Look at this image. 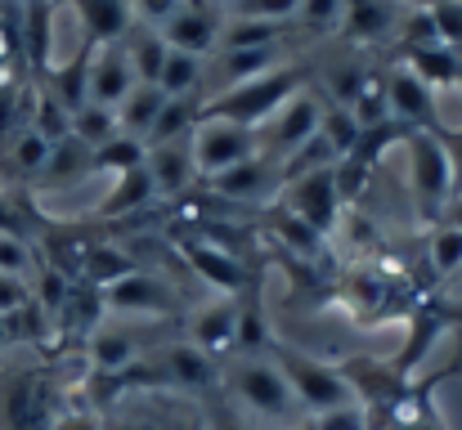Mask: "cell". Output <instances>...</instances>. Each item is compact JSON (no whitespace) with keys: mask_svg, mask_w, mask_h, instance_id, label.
Listing matches in <instances>:
<instances>
[{"mask_svg":"<svg viewBox=\"0 0 462 430\" xmlns=\"http://www.w3.org/2000/svg\"><path fill=\"white\" fill-rule=\"evenodd\" d=\"M319 117H323V99L306 86V90H297L270 122L256 126V148H261L265 157L283 161V157H292L306 140L319 135Z\"/></svg>","mask_w":462,"mask_h":430,"instance_id":"obj_4","label":"cell"},{"mask_svg":"<svg viewBox=\"0 0 462 430\" xmlns=\"http://www.w3.org/2000/svg\"><path fill=\"white\" fill-rule=\"evenodd\" d=\"M149 157V143L144 140H131V135H113L108 143H99L90 152V170H108V175H126L135 166H144Z\"/></svg>","mask_w":462,"mask_h":430,"instance_id":"obj_29","label":"cell"},{"mask_svg":"<svg viewBox=\"0 0 462 430\" xmlns=\"http://www.w3.org/2000/svg\"><path fill=\"white\" fill-rule=\"evenodd\" d=\"M297 90H306V72L283 63V68H274V72H265V77H252V81H243V86H229V90H220V95H207L198 122H234V126L256 131V126L270 122Z\"/></svg>","mask_w":462,"mask_h":430,"instance_id":"obj_1","label":"cell"},{"mask_svg":"<svg viewBox=\"0 0 462 430\" xmlns=\"http://www.w3.org/2000/svg\"><path fill=\"white\" fill-rule=\"evenodd\" d=\"M220 27H225V5L216 0H180V9L162 23V41L180 54H198L211 59L220 45Z\"/></svg>","mask_w":462,"mask_h":430,"instance_id":"obj_6","label":"cell"},{"mask_svg":"<svg viewBox=\"0 0 462 430\" xmlns=\"http://www.w3.org/2000/svg\"><path fill=\"white\" fill-rule=\"evenodd\" d=\"M180 256L189 261V270L202 283H211L216 291H225V296H243L247 291V265L234 252L216 247L211 238H180Z\"/></svg>","mask_w":462,"mask_h":430,"instance_id":"obj_11","label":"cell"},{"mask_svg":"<svg viewBox=\"0 0 462 430\" xmlns=\"http://www.w3.org/2000/svg\"><path fill=\"white\" fill-rule=\"evenodd\" d=\"M90 363L99 377H117L140 363V345L126 327H95L90 332Z\"/></svg>","mask_w":462,"mask_h":430,"instance_id":"obj_22","label":"cell"},{"mask_svg":"<svg viewBox=\"0 0 462 430\" xmlns=\"http://www.w3.org/2000/svg\"><path fill=\"white\" fill-rule=\"evenodd\" d=\"M144 170H149V179H153L157 197H180V193L198 179V166H193V148H189V140H171V143L149 148Z\"/></svg>","mask_w":462,"mask_h":430,"instance_id":"obj_17","label":"cell"},{"mask_svg":"<svg viewBox=\"0 0 462 430\" xmlns=\"http://www.w3.org/2000/svg\"><path fill=\"white\" fill-rule=\"evenodd\" d=\"M301 430H368V417L359 408H341V413H328V417H314Z\"/></svg>","mask_w":462,"mask_h":430,"instance_id":"obj_40","label":"cell"},{"mask_svg":"<svg viewBox=\"0 0 462 430\" xmlns=\"http://www.w3.org/2000/svg\"><path fill=\"white\" fill-rule=\"evenodd\" d=\"M458 59H462V54H458ZM458 90H462V72H458Z\"/></svg>","mask_w":462,"mask_h":430,"instance_id":"obj_48","label":"cell"},{"mask_svg":"<svg viewBox=\"0 0 462 430\" xmlns=\"http://www.w3.org/2000/svg\"><path fill=\"white\" fill-rule=\"evenodd\" d=\"M153 197H157V188H153V179H149V170L135 166V170H126V175H113V188H108V197L99 202V215H104V220H122V215L144 211Z\"/></svg>","mask_w":462,"mask_h":430,"instance_id":"obj_23","label":"cell"},{"mask_svg":"<svg viewBox=\"0 0 462 430\" xmlns=\"http://www.w3.org/2000/svg\"><path fill=\"white\" fill-rule=\"evenodd\" d=\"M229 386H234V395H238L252 413H261V417H288V413L297 408V399H292V390H288V381H283V372H279L274 363L247 359L243 368H234Z\"/></svg>","mask_w":462,"mask_h":430,"instance_id":"obj_8","label":"cell"},{"mask_svg":"<svg viewBox=\"0 0 462 430\" xmlns=\"http://www.w3.org/2000/svg\"><path fill=\"white\" fill-rule=\"evenodd\" d=\"M77 14L81 23V36L95 41V45H108V41H126V32L135 27V9L131 0H59Z\"/></svg>","mask_w":462,"mask_h":430,"instance_id":"obj_16","label":"cell"},{"mask_svg":"<svg viewBox=\"0 0 462 430\" xmlns=\"http://www.w3.org/2000/svg\"><path fill=\"white\" fill-rule=\"evenodd\" d=\"M27 305H32V287H27V279L0 274V318H14V314L27 309Z\"/></svg>","mask_w":462,"mask_h":430,"instance_id":"obj_38","label":"cell"},{"mask_svg":"<svg viewBox=\"0 0 462 430\" xmlns=\"http://www.w3.org/2000/svg\"><path fill=\"white\" fill-rule=\"evenodd\" d=\"M400 68H409L422 86H431V95H449L458 90L462 59L445 45H422V50H400Z\"/></svg>","mask_w":462,"mask_h":430,"instance_id":"obj_19","label":"cell"},{"mask_svg":"<svg viewBox=\"0 0 462 430\" xmlns=\"http://www.w3.org/2000/svg\"><path fill=\"white\" fill-rule=\"evenodd\" d=\"M359 122L341 108V104H332V99H323V117H319V135L332 143V152L337 157H350L355 152V143H359Z\"/></svg>","mask_w":462,"mask_h":430,"instance_id":"obj_31","label":"cell"},{"mask_svg":"<svg viewBox=\"0 0 462 430\" xmlns=\"http://www.w3.org/2000/svg\"><path fill=\"white\" fill-rule=\"evenodd\" d=\"M32 265H36L32 242H27V238H14V233H0V274H9V279H27Z\"/></svg>","mask_w":462,"mask_h":430,"instance_id":"obj_37","label":"cell"},{"mask_svg":"<svg viewBox=\"0 0 462 430\" xmlns=\"http://www.w3.org/2000/svg\"><path fill=\"white\" fill-rule=\"evenodd\" d=\"M126 54H131V63H135L140 86H157V77H162V68H166L171 45L162 41V32H157V27L135 23V27L126 32Z\"/></svg>","mask_w":462,"mask_h":430,"instance_id":"obj_27","label":"cell"},{"mask_svg":"<svg viewBox=\"0 0 462 430\" xmlns=\"http://www.w3.org/2000/svg\"><path fill=\"white\" fill-rule=\"evenodd\" d=\"M117 430H184V426H175V422L166 426L162 417H140V422H122Z\"/></svg>","mask_w":462,"mask_h":430,"instance_id":"obj_44","label":"cell"},{"mask_svg":"<svg viewBox=\"0 0 462 430\" xmlns=\"http://www.w3.org/2000/svg\"><path fill=\"white\" fill-rule=\"evenodd\" d=\"M157 90H162L166 99H198V95L207 90V59L171 50V54H166V68H162V77H157Z\"/></svg>","mask_w":462,"mask_h":430,"instance_id":"obj_24","label":"cell"},{"mask_svg":"<svg viewBox=\"0 0 462 430\" xmlns=\"http://www.w3.org/2000/svg\"><path fill=\"white\" fill-rule=\"evenodd\" d=\"M5 413H9L14 430H54V399H50L41 377H18Z\"/></svg>","mask_w":462,"mask_h":430,"instance_id":"obj_20","label":"cell"},{"mask_svg":"<svg viewBox=\"0 0 462 430\" xmlns=\"http://www.w3.org/2000/svg\"><path fill=\"white\" fill-rule=\"evenodd\" d=\"M283 211H292L301 224H310L319 238L337 224V211H341V197H337V166L328 170H310L283 184Z\"/></svg>","mask_w":462,"mask_h":430,"instance_id":"obj_7","label":"cell"},{"mask_svg":"<svg viewBox=\"0 0 462 430\" xmlns=\"http://www.w3.org/2000/svg\"><path fill=\"white\" fill-rule=\"evenodd\" d=\"M283 68L279 63V45H256V50H220L207 59V77H216V95L229 90V86H243L252 77H265Z\"/></svg>","mask_w":462,"mask_h":430,"instance_id":"obj_18","label":"cell"},{"mask_svg":"<svg viewBox=\"0 0 462 430\" xmlns=\"http://www.w3.org/2000/svg\"><path fill=\"white\" fill-rule=\"evenodd\" d=\"M274 233H279L292 252H301V256H314V252H319V242H323L310 224H301V220H297L292 211H283V206H279V215H274Z\"/></svg>","mask_w":462,"mask_h":430,"instance_id":"obj_36","label":"cell"},{"mask_svg":"<svg viewBox=\"0 0 462 430\" xmlns=\"http://www.w3.org/2000/svg\"><path fill=\"white\" fill-rule=\"evenodd\" d=\"M104 309H113V314H135V318H157V314H171V291L157 283L153 274L131 270L126 279L104 287Z\"/></svg>","mask_w":462,"mask_h":430,"instance_id":"obj_14","label":"cell"},{"mask_svg":"<svg viewBox=\"0 0 462 430\" xmlns=\"http://www.w3.org/2000/svg\"><path fill=\"white\" fill-rule=\"evenodd\" d=\"M0 5H5V0H0Z\"/></svg>","mask_w":462,"mask_h":430,"instance_id":"obj_49","label":"cell"},{"mask_svg":"<svg viewBox=\"0 0 462 430\" xmlns=\"http://www.w3.org/2000/svg\"><path fill=\"white\" fill-rule=\"evenodd\" d=\"M431 135L445 143L449 161H454V175L462 179V126H431Z\"/></svg>","mask_w":462,"mask_h":430,"instance_id":"obj_41","label":"cell"},{"mask_svg":"<svg viewBox=\"0 0 462 430\" xmlns=\"http://www.w3.org/2000/svg\"><path fill=\"white\" fill-rule=\"evenodd\" d=\"M166 108V95L157 86H135L122 104H117V131L131 135V140H149L157 113Z\"/></svg>","mask_w":462,"mask_h":430,"instance_id":"obj_25","label":"cell"},{"mask_svg":"<svg viewBox=\"0 0 462 430\" xmlns=\"http://www.w3.org/2000/svg\"><path fill=\"white\" fill-rule=\"evenodd\" d=\"M404 148H409V184H413V202H418V220L422 224H440L449 202H454V161L445 152V143L436 140L431 131H409L404 135Z\"/></svg>","mask_w":462,"mask_h":430,"instance_id":"obj_3","label":"cell"},{"mask_svg":"<svg viewBox=\"0 0 462 430\" xmlns=\"http://www.w3.org/2000/svg\"><path fill=\"white\" fill-rule=\"evenodd\" d=\"M198 113H202V104L198 99H166V108L157 113L153 131H149V148L157 143H171V140H189L193 135V126H198Z\"/></svg>","mask_w":462,"mask_h":430,"instance_id":"obj_28","label":"cell"},{"mask_svg":"<svg viewBox=\"0 0 462 430\" xmlns=\"http://www.w3.org/2000/svg\"><path fill=\"white\" fill-rule=\"evenodd\" d=\"M0 233H14V238H27L23 233V215H18V206L0 193Z\"/></svg>","mask_w":462,"mask_h":430,"instance_id":"obj_42","label":"cell"},{"mask_svg":"<svg viewBox=\"0 0 462 430\" xmlns=\"http://www.w3.org/2000/svg\"><path fill=\"white\" fill-rule=\"evenodd\" d=\"M427 14H431V23H436L440 45L462 54V0H436V5H427Z\"/></svg>","mask_w":462,"mask_h":430,"instance_id":"obj_34","label":"cell"},{"mask_svg":"<svg viewBox=\"0 0 462 430\" xmlns=\"http://www.w3.org/2000/svg\"><path fill=\"white\" fill-rule=\"evenodd\" d=\"M63 430H95L90 422H63Z\"/></svg>","mask_w":462,"mask_h":430,"instance_id":"obj_46","label":"cell"},{"mask_svg":"<svg viewBox=\"0 0 462 430\" xmlns=\"http://www.w3.org/2000/svg\"><path fill=\"white\" fill-rule=\"evenodd\" d=\"M440 224H454V229H462V193L449 202V211H445V220Z\"/></svg>","mask_w":462,"mask_h":430,"instance_id":"obj_45","label":"cell"},{"mask_svg":"<svg viewBox=\"0 0 462 430\" xmlns=\"http://www.w3.org/2000/svg\"><path fill=\"white\" fill-rule=\"evenodd\" d=\"M50 152H54V143L45 140L41 131H32V126H18V131L9 135V143H5V161H9V170H14L18 179H36V175H45Z\"/></svg>","mask_w":462,"mask_h":430,"instance_id":"obj_26","label":"cell"},{"mask_svg":"<svg viewBox=\"0 0 462 430\" xmlns=\"http://www.w3.org/2000/svg\"><path fill=\"white\" fill-rule=\"evenodd\" d=\"M306 0H234L225 14L234 18H261V23H292Z\"/></svg>","mask_w":462,"mask_h":430,"instance_id":"obj_33","label":"cell"},{"mask_svg":"<svg viewBox=\"0 0 462 430\" xmlns=\"http://www.w3.org/2000/svg\"><path fill=\"white\" fill-rule=\"evenodd\" d=\"M386 104H391V122H400L404 131H431L436 126V95H431V86H422L400 63L386 72Z\"/></svg>","mask_w":462,"mask_h":430,"instance_id":"obj_12","label":"cell"},{"mask_svg":"<svg viewBox=\"0 0 462 430\" xmlns=\"http://www.w3.org/2000/svg\"><path fill=\"white\" fill-rule=\"evenodd\" d=\"M395 23H400V9L386 0H346V14H341V32L364 45L395 36Z\"/></svg>","mask_w":462,"mask_h":430,"instance_id":"obj_21","label":"cell"},{"mask_svg":"<svg viewBox=\"0 0 462 430\" xmlns=\"http://www.w3.org/2000/svg\"><path fill=\"white\" fill-rule=\"evenodd\" d=\"M189 148H193V166H198V179H216L234 166H243L247 157H256V131L247 126H234V122H198L193 135H189Z\"/></svg>","mask_w":462,"mask_h":430,"instance_id":"obj_5","label":"cell"},{"mask_svg":"<svg viewBox=\"0 0 462 430\" xmlns=\"http://www.w3.org/2000/svg\"><path fill=\"white\" fill-rule=\"evenodd\" d=\"M149 368H153L157 386H171V390H211L216 386V363L202 350H193L189 341L162 350Z\"/></svg>","mask_w":462,"mask_h":430,"instance_id":"obj_15","label":"cell"},{"mask_svg":"<svg viewBox=\"0 0 462 430\" xmlns=\"http://www.w3.org/2000/svg\"><path fill=\"white\" fill-rule=\"evenodd\" d=\"M413 5H422V9H427V5H436V0H413Z\"/></svg>","mask_w":462,"mask_h":430,"instance_id":"obj_47","label":"cell"},{"mask_svg":"<svg viewBox=\"0 0 462 430\" xmlns=\"http://www.w3.org/2000/svg\"><path fill=\"white\" fill-rule=\"evenodd\" d=\"M238 327H243V296H220L189 318V345L202 350L207 359L229 354L238 345Z\"/></svg>","mask_w":462,"mask_h":430,"instance_id":"obj_9","label":"cell"},{"mask_svg":"<svg viewBox=\"0 0 462 430\" xmlns=\"http://www.w3.org/2000/svg\"><path fill=\"white\" fill-rule=\"evenodd\" d=\"M431 270L445 283L462 270V229H454V224H436L431 229Z\"/></svg>","mask_w":462,"mask_h":430,"instance_id":"obj_32","label":"cell"},{"mask_svg":"<svg viewBox=\"0 0 462 430\" xmlns=\"http://www.w3.org/2000/svg\"><path fill=\"white\" fill-rule=\"evenodd\" d=\"M131 9H135V23H144V27H157V32H162V23L180 9V0H131Z\"/></svg>","mask_w":462,"mask_h":430,"instance_id":"obj_39","label":"cell"},{"mask_svg":"<svg viewBox=\"0 0 462 430\" xmlns=\"http://www.w3.org/2000/svg\"><path fill=\"white\" fill-rule=\"evenodd\" d=\"M113 135H122V131H117V113H113V108H104V104H86V108H77V113H72V140L86 143L90 152H95L99 143H108Z\"/></svg>","mask_w":462,"mask_h":430,"instance_id":"obj_30","label":"cell"},{"mask_svg":"<svg viewBox=\"0 0 462 430\" xmlns=\"http://www.w3.org/2000/svg\"><path fill=\"white\" fill-rule=\"evenodd\" d=\"M211 430H247L229 408H211Z\"/></svg>","mask_w":462,"mask_h":430,"instance_id":"obj_43","label":"cell"},{"mask_svg":"<svg viewBox=\"0 0 462 430\" xmlns=\"http://www.w3.org/2000/svg\"><path fill=\"white\" fill-rule=\"evenodd\" d=\"M140 86L135 77V63L126 54V41H108V45H95V59H90V104H104L117 113V104Z\"/></svg>","mask_w":462,"mask_h":430,"instance_id":"obj_10","label":"cell"},{"mask_svg":"<svg viewBox=\"0 0 462 430\" xmlns=\"http://www.w3.org/2000/svg\"><path fill=\"white\" fill-rule=\"evenodd\" d=\"M274 368L283 372L292 399H297L301 408H310L314 417L355 408V390H350V381L341 377V368L310 359L306 350H297V345H274Z\"/></svg>","mask_w":462,"mask_h":430,"instance_id":"obj_2","label":"cell"},{"mask_svg":"<svg viewBox=\"0 0 462 430\" xmlns=\"http://www.w3.org/2000/svg\"><path fill=\"white\" fill-rule=\"evenodd\" d=\"M341 14H346V0H306L297 23L314 36H323V32H341Z\"/></svg>","mask_w":462,"mask_h":430,"instance_id":"obj_35","label":"cell"},{"mask_svg":"<svg viewBox=\"0 0 462 430\" xmlns=\"http://www.w3.org/2000/svg\"><path fill=\"white\" fill-rule=\"evenodd\" d=\"M207 184H211L220 197H229V202H265L274 188H283V161L256 152V157H247L243 166H234V170H225V175H216V179H207Z\"/></svg>","mask_w":462,"mask_h":430,"instance_id":"obj_13","label":"cell"}]
</instances>
